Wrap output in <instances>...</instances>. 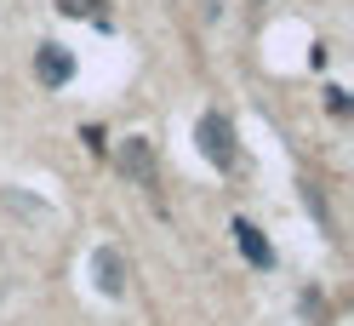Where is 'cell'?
I'll return each instance as SVG.
<instances>
[{"label": "cell", "instance_id": "cell-7", "mask_svg": "<svg viewBox=\"0 0 354 326\" xmlns=\"http://www.w3.org/2000/svg\"><path fill=\"white\" fill-rule=\"evenodd\" d=\"M326 109H331V115H348V92H337V86H331V92H326Z\"/></svg>", "mask_w": 354, "mask_h": 326}, {"label": "cell", "instance_id": "cell-4", "mask_svg": "<svg viewBox=\"0 0 354 326\" xmlns=\"http://www.w3.org/2000/svg\"><path fill=\"white\" fill-rule=\"evenodd\" d=\"M35 75H40V86H69L75 80V57L57 46V40H46V46L35 52Z\"/></svg>", "mask_w": 354, "mask_h": 326}, {"label": "cell", "instance_id": "cell-5", "mask_svg": "<svg viewBox=\"0 0 354 326\" xmlns=\"http://www.w3.org/2000/svg\"><path fill=\"white\" fill-rule=\"evenodd\" d=\"M234 241H240V252H246V264H257V269H269V264H274V246H269V235H263L257 224L234 217Z\"/></svg>", "mask_w": 354, "mask_h": 326}, {"label": "cell", "instance_id": "cell-1", "mask_svg": "<svg viewBox=\"0 0 354 326\" xmlns=\"http://www.w3.org/2000/svg\"><path fill=\"white\" fill-rule=\"evenodd\" d=\"M194 143H201V155H206L217 172H234V161H240V143H234V126H229V115H201V126H194Z\"/></svg>", "mask_w": 354, "mask_h": 326}, {"label": "cell", "instance_id": "cell-2", "mask_svg": "<svg viewBox=\"0 0 354 326\" xmlns=\"http://www.w3.org/2000/svg\"><path fill=\"white\" fill-rule=\"evenodd\" d=\"M115 166L126 172L131 183H143V189L160 183V166H154V143H149V138H126V143H120V155H115Z\"/></svg>", "mask_w": 354, "mask_h": 326}, {"label": "cell", "instance_id": "cell-6", "mask_svg": "<svg viewBox=\"0 0 354 326\" xmlns=\"http://www.w3.org/2000/svg\"><path fill=\"white\" fill-rule=\"evenodd\" d=\"M63 17H92V24H103L109 17V0H57Z\"/></svg>", "mask_w": 354, "mask_h": 326}, {"label": "cell", "instance_id": "cell-3", "mask_svg": "<svg viewBox=\"0 0 354 326\" xmlns=\"http://www.w3.org/2000/svg\"><path fill=\"white\" fill-rule=\"evenodd\" d=\"M92 275H97V292H103V298H126V287H131V269H126L120 246H97Z\"/></svg>", "mask_w": 354, "mask_h": 326}]
</instances>
